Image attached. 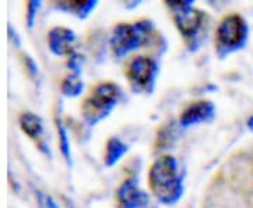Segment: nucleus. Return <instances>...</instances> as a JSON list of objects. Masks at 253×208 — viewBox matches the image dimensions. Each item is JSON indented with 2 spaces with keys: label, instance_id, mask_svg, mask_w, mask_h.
Here are the masks:
<instances>
[{
  "label": "nucleus",
  "instance_id": "nucleus-1",
  "mask_svg": "<svg viewBox=\"0 0 253 208\" xmlns=\"http://www.w3.org/2000/svg\"><path fill=\"white\" fill-rule=\"evenodd\" d=\"M149 187L163 204H173L183 194V179L179 174L177 162L170 155L156 159L148 174Z\"/></svg>",
  "mask_w": 253,
  "mask_h": 208
},
{
  "label": "nucleus",
  "instance_id": "nucleus-2",
  "mask_svg": "<svg viewBox=\"0 0 253 208\" xmlns=\"http://www.w3.org/2000/svg\"><path fill=\"white\" fill-rule=\"evenodd\" d=\"M121 97V90L111 82L99 83L82 104V114L89 125H96L111 113Z\"/></svg>",
  "mask_w": 253,
  "mask_h": 208
},
{
  "label": "nucleus",
  "instance_id": "nucleus-3",
  "mask_svg": "<svg viewBox=\"0 0 253 208\" xmlns=\"http://www.w3.org/2000/svg\"><path fill=\"white\" fill-rule=\"evenodd\" d=\"M152 33L151 21H138L134 24L121 23L111 36V48L117 58H123L136 48H141Z\"/></svg>",
  "mask_w": 253,
  "mask_h": 208
},
{
  "label": "nucleus",
  "instance_id": "nucleus-4",
  "mask_svg": "<svg viewBox=\"0 0 253 208\" xmlns=\"http://www.w3.org/2000/svg\"><path fill=\"white\" fill-rule=\"evenodd\" d=\"M248 38V26L239 14L226 16L217 30V54L219 58L241 49Z\"/></svg>",
  "mask_w": 253,
  "mask_h": 208
},
{
  "label": "nucleus",
  "instance_id": "nucleus-5",
  "mask_svg": "<svg viewBox=\"0 0 253 208\" xmlns=\"http://www.w3.org/2000/svg\"><path fill=\"white\" fill-rule=\"evenodd\" d=\"M166 4L172 11L173 20L181 33V36H184L186 38L196 37L199 28L201 27L204 16L200 10L193 7V1L174 0V1H166Z\"/></svg>",
  "mask_w": 253,
  "mask_h": 208
},
{
  "label": "nucleus",
  "instance_id": "nucleus-6",
  "mask_svg": "<svg viewBox=\"0 0 253 208\" xmlns=\"http://www.w3.org/2000/svg\"><path fill=\"white\" fill-rule=\"evenodd\" d=\"M158 65L152 58L136 56L126 68V78L135 91H151L154 87Z\"/></svg>",
  "mask_w": 253,
  "mask_h": 208
},
{
  "label": "nucleus",
  "instance_id": "nucleus-7",
  "mask_svg": "<svg viewBox=\"0 0 253 208\" xmlns=\"http://www.w3.org/2000/svg\"><path fill=\"white\" fill-rule=\"evenodd\" d=\"M117 206L118 208H145L148 204L146 193L141 190L134 179H128L120 187L117 193Z\"/></svg>",
  "mask_w": 253,
  "mask_h": 208
},
{
  "label": "nucleus",
  "instance_id": "nucleus-8",
  "mask_svg": "<svg viewBox=\"0 0 253 208\" xmlns=\"http://www.w3.org/2000/svg\"><path fill=\"white\" fill-rule=\"evenodd\" d=\"M215 114V107L208 100H200L189 104L180 116V125L190 127L200 123H208Z\"/></svg>",
  "mask_w": 253,
  "mask_h": 208
},
{
  "label": "nucleus",
  "instance_id": "nucleus-9",
  "mask_svg": "<svg viewBox=\"0 0 253 208\" xmlns=\"http://www.w3.org/2000/svg\"><path fill=\"white\" fill-rule=\"evenodd\" d=\"M76 36L66 27H54L48 33V46L55 55H72Z\"/></svg>",
  "mask_w": 253,
  "mask_h": 208
},
{
  "label": "nucleus",
  "instance_id": "nucleus-10",
  "mask_svg": "<svg viewBox=\"0 0 253 208\" xmlns=\"http://www.w3.org/2000/svg\"><path fill=\"white\" fill-rule=\"evenodd\" d=\"M20 127L23 129V132L31 139L37 141L41 134H42V121L41 118L33 114V113H24L20 117Z\"/></svg>",
  "mask_w": 253,
  "mask_h": 208
},
{
  "label": "nucleus",
  "instance_id": "nucleus-11",
  "mask_svg": "<svg viewBox=\"0 0 253 208\" xmlns=\"http://www.w3.org/2000/svg\"><path fill=\"white\" fill-rule=\"evenodd\" d=\"M97 6V1L94 0H87V1H79V0H75V1H61V3H56V7L65 11H71L73 14H76L78 17L86 18L90 14L93 10L96 9Z\"/></svg>",
  "mask_w": 253,
  "mask_h": 208
},
{
  "label": "nucleus",
  "instance_id": "nucleus-12",
  "mask_svg": "<svg viewBox=\"0 0 253 208\" xmlns=\"http://www.w3.org/2000/svg\"><path fill=\"white\" fill-rule=\"evenodd\" d=\"M128 152V146L124 142H121L118 138H110L106 145V156H104V163L106 166H114L116 163Z\"/></svg>",
  "mask_w": 253,
  "mask_h": 208
},
{
  "label": "nucleus",
  "instance_id": "nucleus-13",
  "mask_svg": "<svg viewBox=\"0 0 253 208\" xmlns=\"http://www.w3.org/2000/svg\"><path fill=\"white\" fill-rule=\"evenodd\" d=\"M62 93L65 96H69V97H75V96H79L83 90V82L81 81V75H69L66 76L62 82Z\"/></svg>",
  "mask_w": 253,
  "mask_h": 208
},
{
  "label": "nucleus",
  "instance_id": "nucleus-14",
  "mask_svg": "<svg viewBox=\"0 0 253 208\" xmlns=\"http://www.w3.org/2000/svg\"><path fill=\"white\" fill-rule=\"evenodd\" d=\"M58 135H59V148H61L63 158L66 162L71 163V144L68 139V132L59 121H58Z\"/></svg>",
  "mask_w": 253,
  "mask_h": 208
},
{
  "label": "nucleus",
  "instance_id": "nucleus-15",
  "mask_svg": "<svg viewBox=\"0 0 253 208\" xmlns=\"http://www.w3.org/2000/svg\"><path fill=\"white\" fill-rule=\"evenodd\" d=\"M37 200H38L40 208H59L54 199L42 191H37Z\"/></svg>",
  "mask_w": 253,
  "mask_h": 208
},
{
  "label": "nucleus",
  "instance_id": "nucleus-16",
  "mask_svg": "<svg viewBox=\"0 0 253 208\" xmlns=\"http://www.w3.org/2000/svg\"><path fill=\"white\" fill-rule=\"evenodd\" d=\"M82 62H83V59H82L81 55L75 54V52L72 55H69L68 65H69V68L72 69V73H75V75H81L82 73Z\"/></svg>",
  "mask_w": 253,
  "mask_h": 208
},
{
  "label": "nucleus",
  "instance_id": "nucleus-17",
  "mask_svg": "<svg viewBox=\"0 0 253 208\" xmlns=\"http://www.w3.org/2000/svg\"><path fill=\"white\" fill-rule=\"evenodd\" d=\"M38 7H40V1H36V0L30 1L27 4V24L30 28L34 26V20H36Z\"/></svg>",
  "mask_w": 253,
  "mask_h": 208
},
{
  "label": "nucleus",
  "instance_id": "nucleus-18",
  "mask_svg": "<svg viewBox=\"0 0 253 208\" xmlns=\"http://www.w3.org/2000/svg\"><path fill=\"white\" fill-rule=\"evenodd\" d=\"M248 127H249V129H253V116L248 121Z\"/></svg>",
  "mask_w": 253,
  "mask_h": 208
}]
</instances>
